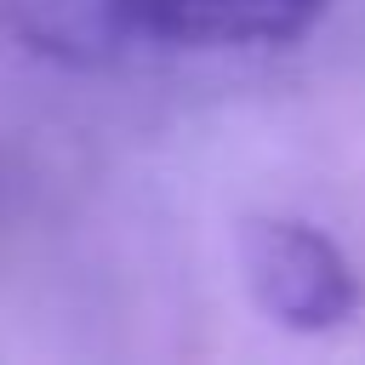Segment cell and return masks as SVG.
Here are the masks:
<instances>
[{
  "mask_svg": "<svg viewBox=\"0 0 365 365\" xmlns=\"http://www.w3.org/2000/svg\"><path fill=\"white\" fill-rule=\"evenodd\" d=\"M240 262L257 308L285 331H336L365 302L354 257L325 228L297 217H251L240 228Z\"/></svg>",
  "mask_w": 365,
  "mask_h": 365,
  "instance_id": "obj_1",
  "label": "cell"
},
{
  "mask_svg": "<svg viewBox=\"0 0 365 365\" xmlns=\"http://www.w3.org/2000/svg\"><path fill=\"white\" fill-rule=\"evenodd\" d=\"M143 23L182 46H285L331 0H137Z\"/></svg>",
  "mask_w": 365,
  "mask_h": 365,
  "instance_id": "obj_2",
  "label": "cell"
},
{
  "mask_svg": "<svg viewBox=\"0 0 365 365\" xmlns=\"http://www.w3.org/2000/svg\"><path fill=\"white\" fill-rule=\"evenodd\" d=\"M17 40L63 57V63H97L120 51V34L131 17H143L137 0H0Z\"/></svg>",
  "mask_w": 365,
  "mask_h": 365,
  "instance_id": "obj_3",
  "label": "cell"
}]
</instances>
